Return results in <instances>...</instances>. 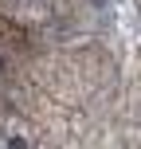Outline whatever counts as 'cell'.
<instances>
[{
    "instance_id": "obj_1",
    "label": "cell",
    "mask_w": 141,
    "mask_h": 149,
    "mask_svg": "<svg viewBox=\"0 0 141 149\" xmlns=\"http://www.w3.org/2000/svg\"><path fill=\"white\" fill-rule=\"evenodd\" d=\"M4 74H8V59L0 55V79H4Z\"/></svg>"
}]
</instances>
